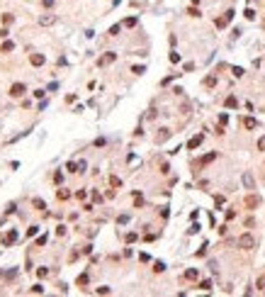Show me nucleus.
<instances>
[{"label":"nucleus","mask_w":265,"mask_h":297,"mask_svg":"<svg viewBox=\"0 0 265 297\" xmlns=\"http://www.w3.org/2000/svg\"><path fill=\"white\" fill-rule=\"evenodd\" d=\"M253 246H255V236H253V234H241V236H238V248L251 251Z\"/></svg>","instance_id":"f257e3e1"},{"label":"nucleus","mask_w":265,"mask_h":297,"mask_svg":"<svg viewBox=\"0 0 265 297\" xmlns=\"http://www.w3.org/2000/svg\"><path fill=\"white\" fill-rule=\"evenodd\" d=\"M231 20H234V10H226V12H224V17H219V20H217L214 25H217L219 29H224V27H226V25H229Z\"/></svg>","instance_id":"f03ea898"},{"label":"nucleus","mask_w":265,"mask_h":297,"mask_svg":"<svg viewBox=\"0 0 265 297\" xmlns=\"http://www.w3.org/2000/svg\"><path fill=\"white\" fill-rule=\"evenodd\" d=\"M25 93H27L25 83H12V85H10V95H12V98H22Z\"/></svg>","instance_id":"7ed1b4c3"},{"label":"nucleus","mask_w":265,"mask_h":297,"mask_svg":"<svg viewBox=\"0 0 265 297\" xmlns=\"http://www.w3.org/2000/svg\"><path fill=\"white\" fill-rule=\"evenodd\" d=\"M115 59H117V54H115V51H107L105 56H100V59H98V66H107V63H112Z\"/></svg>","instance_id":"20e7f679"},{"label":"nucleus","mask_w":265,"mask_h":297,"mask_svg":"<svg viewBox=\"0 0 265 297\" xmlns=\"http://www.w3.org/2000/svg\"><path fill=\"white\" fill-rule=\"evenodd\" d=\"M260 205V197L258 195H248V197H246V207H248V210H255Z\"/></svg>","instance_id":"39448f33"},{"label":"nucleus","mask_w":265,"mask_h":297,"mask_svg":"<svg viewBox=\"0 0 265 297\" xmlns=\"http://www.w3.org/2000/svg\"><path fill=\"white\" fill-rule=\"evenodd\" d=\"M29 63H32V66H42V63H44V54H32V56H29Z\"/></svg>","instance_id":"423d86ee"},{"label":"nucleus","mask_w":265,"mask_h":297,"mask_svg":"<svg viewBox=\"0 0 265 297\" xmlns=\"http://www.w3.org/2000/svg\"><path fill=\"white\" fill-rule=\"evenodd\" d=\"M243 185H246L248 190H253V188H255V180H253V175H251V173H243Z\"/></svg>","instance_id":"0eeeda50"},{"label":"nucleus","mask_w":265,"mask_h":297,"mask_svg":"<svg viewBox=\"0 0 265 297\" xmlns=\"http://www.w3.org/2000/svg\"><path fill=\"white\" fill-rule=\"evenodd\" d=\"M202 139H204V137H202V134H197V137H192V139H190V141H187V148H197V146H199V144H202Z\"/></svg>","instance_id":"6e6552de"},{"label":"nucleus","mask_w":265,"mask_h":297,"mask_svg":"<svg viewBox=\"0 0 265 297\" xmlns=\"http://www.w3.org/2000/svg\"><path fill=\"white\" fill-rule=\"evenodd\" d=\"M56 22V17L54 15H44V17H39V25H44V27H49V25H54Z\"/></svg>","instance_id":"1a4fd4ad"},{"label":"nucleus","mask_w":265,"mask_h":297,"mask_svg":"<svg viewBox=\"0 0 265 297\" xmlns=\"http://www.w3.org/2000/svg\"><path fill=\"white\" fill-rule=\"evenodd\" d=\"M243 127H246V129H255V127H258V122H255L253 117H246V119H243Z\"/></svg>","instance_id":"9d476101"},{"label":"nucleus","mask_w":265,"mask_h":297,"mask_svg":"<svg viewBox=\"0 0 265 297\" xmlns=\"http://www.w3.org/2000/svg\"><path fill=\"white\" fill-rule=\"evenodd\" d=\"M226 107H238V100H236V95H229V98H226Z\"/></svg>","instance_id":"9b49d317"},{"label":"nucleus","mask_w":265,"mask_h":297,"mask_svg":"<svg viewBox=\"0 0 265 297\" xmlns=\"http://www.w3.org/2000/svg\"><path fill=\"white\" fill-rule=\"evenodd\" d=\"M197 275H199V273H197L195 268H190V270H185V278H187V280H195Z\"/></svg>","instance_id":"f8f14e48"},{"label":"nucleus","mask_w":265,"mask_h":297,"mask_svg":"<svg viewBox=\"0 0 265 297\" xmlns=\"http://www.w3.org/2000/svg\"><path fill=\"white\" fill-rule=\"evenodd\" d=\"M136 239H139V234H136V231H129V234H127V244H134Z\"/></svg>","instance_id":"ddd939ff"},{"label":"nucleus","mask_w":265,"mask_h":297,"mask_svg":"<svg viewBox=\"0 0 265 297\" xmlns=\"http://www.w3.org/2000/svg\"><path fill=\"white\" fill-rule=\"evenodd\" d=\"M204 85H207V88H212V85H217V78H214V76H207V78H204Z\"/></svg>","instance_id":"4468645a"},{"label":"nucleus","mask_w":265,"mask_h":297,"mask_svg":"<svg viewBox=\"0 0 265 297\" xmlns=\"http://www.w3.org/2000/svg\"><path fill=\"white\" fill-rule=\"evenodd\" d=\"M214 158H217V151H212V154H207V156L202 158V166H204V163H209V161H214Z\"/></svg>","instance_id":"2eb2a0df"},{"label":"nucleus","mask_w":265,"mask_h":297,"mask_svg":"<svg viewBox=\"0 0 265 297\" xmlns=\"http://www.w3.org/2000/svg\"><path fill=\"white\" fill-rule=\"evenodd\" d=\"M56 197H59V200H68L71 193H68V190H59V193H56Z\"/></svg>","instance_id":"dca6fc26"},{"label":"nucleus","mask_w":265,"mask_h":297,"mask_svg":"<svg viewBox=\"0 0 265 297\" xmlns=\"http://www.w3.org/2000/svg\"><path fill=\"white\" fill-rule=\"evenodd\" d=\"M66 168H68L71 173H78V163H75V161H68V166H66Z\"/></svg>","instance_id":"f3484780"},{"label":"nucleus","mask_w":265,"mask_h":297,"mask_svg":"<svg viewBox=\"0 0 265 297\" xmlns=\"http://www.w3.org/2000/svg\"><path fill=\"white\" fill-rule=\"evenodd\" d=\"M0 49H3V51L7 54V51H12V49H15V44H12V42H3V46H0Z\"/></svg>","instance_id":"a211bd4d"},{"label":"nucleus","mask_w":265,"mask_h":297,"mask_svg":"<svg viewBox=\"0 0 265 297\" xmlns=\"http://www.w3.org/2000/svg\"><path fill=\"white\" fill-rule=\"evenodd\" d=\"M170 137V132H168V129H161V134H158V141H165Z\"/></svg>","instance_id":"6ab92c4d"},{"label":"nucleus","mask_w":265,"mask_h":297,"mask_svg":"<svg viewBox=\"0 0 265 297\" xmlns=\"http://www.w3.org/2000/svg\"><path fill=\"white\" fill-rule=\"evenodd\" d=\"M34 207L36 210H46V202L44 200H34Z\"/></svg>","instance_id":"aec40b11"},{"label":"nucleus","mask_w":265,"mask_h":297,"mask_svg":"<svg viewBox=\"0 0 265 297\" xmlns=\"http://www.w3.org/2000/svg\"><path fill=\"white\" fill-rule=\"evenodd\" d=\"M109 183H112V188H119V185H122V180H119L117 175H112V178H109Z\"/></svg>","instance_id":"412c9836"},{"label":"nucleus","mask_w":265,"mask_h":297,"mask_svg":"<svg viewBox=\"0 0 265 297\" xmlns=\"http://www.w3.org/2000/svg\"><path fill=\"white\" fill-rule=\"evenodd\" d=\"M75 283H78V285H88V275H85V273L78 275V280H75Z\"/></svg>","instance_id":"4be33fe9"},{"label":"nucleus","mask_w":265,"mask_h":297,"mask_svg":"<svg viewBox=\"0 0 265 297\" xmlns=\"http://www.w3.org/2000/svg\"><path fill=\"white\" fill-rule=\"evenodd\" d=\"M119 29H122L119 25H115V27H109V37H117V34H119Z\"/></svg>","instance_id":"5701e85b"},{"label":"nucleus","mask_w":265,"mask_h":297,"mask_svg":"<svg viewBox=\"0 0 265 297\" xmlns=\"http://www.w3.org/2000/svg\"><path fill=\"white\" fill-rule=\"evenodd\" d=\"M199 290H212V283H209V280H202V283H199Z\"/></svg>","instance_id":"b1692460"},{"label":"nucleus","mask_w":265,"mask_h":297,"mask_svg":"<svg viewBox=\"0 0 265 297\" xmlns=\"http://www.w3.org/2000/svg\"><path fill=\"white\" fill-rule=\"evenodd\" d=\"M170 61L178 63V61H180V54H178V51H170Z\"/></svg>","instance_id":"393cba45"},{"label":"nucleus","mask_w":265,"mask_h":297,"mask_svg":"<svg viewBox=\"0 0 265 297\" xmlns=\"http://www.w3.org/2000/svg\"><path fill=\"white\" fill-rule=\"evenodd\" d=\"M153 270H156V273H163V270H165V263H161V261H158V263L153 266Z\"/></svg>","instance_id":"a878e982"},{"label":"nucleus","mask_w":265,"mask_h":297,"mask_svg":"<svg viewBox=\"0 0 265 297\" xmlns=\"http://www.w3.org/2000/svg\"><path fill=\"white\" fill-rule=\"evenodd\" d=\"M36 231H39V227H29V229H27V236H34Z\"/></svg>","instance_id":"bb28decb"},{"label":"nucleus","mask_w":265,"mask_h":297,"mask_svg":"<svg viewBox=\"0 0 265 297\" xmlns=\"http://www.w3.org/2000/svg\"><path fill=\"white\" fill-rule=\"evenodd\" d=\"M15 239H17V231H10V234H7V244H12Z\"/></svg>","instance_id":"cd10ccee"},{"label":"nucleus","mask_w":265,"mask_h":297,"mask_svg":"<svg viewBox=\"0 0 265 297\" xmlns=\"http://www.w3.org/2000/svg\"><path fill=\"white\" fill-rule=\"evenodd\" d=\"M36 275H39V278H46V275H49V270H46V268H39V270H36Z\"/></svg>","instance_id":"c85d7f7f"},{"label":"nucleus","mask_w":265,"mask_h":297,"mask_svg":"<svg viewBox=\"0 0 265 297\" xmlns=\"http://www.w3.org/2000/svg\"><path fill=\"white\" fill-rule=\"evenodd\" d=\"M253 17H255V12L248 7V10H246V20H253Z\"/></svg>","instance_id":"c756f323"},{"label":"nucleus","mask_w":265,"mask_h":297,"mask_svg":"<svg viewBox=\"0 0 265 297\" xmlns=\"http://www.w3.org/2000/svg\"><path fill=\"white\" fill-rule=\"evenodd\" d=\"M124 25H127V27H134V25H136V17H129V20H127Z\"/></svg>","instance_id":"7c9ffc66"},{"label":"nucleus","mask_w":265,"mask_h":297,"mask_svg":"<svg viewBox=\"0 0 265 297\" xmlns=\"http://www.w3.org/2000/svg\"><path fill=\"white\" fill-rule=\"evenodd\" d=\"M234 76H236V78H241V76H243V68H238V66H236V68H234Z\"/></svg>","instance_id":"2f4dec72"},{"label":"nucleus","mask_w":265,"mask_h":297,"mask_svg":"<svg viewBox=\"0 0 265 297\" xmlns=\"http://www.w3.org/2000/svg\"><path fill=\"white\" fill-rule=\"evenodd\" d=\"M85 195H88L85 190H78V193H75V197H78V200H85Z\"/></svg>","instance_id":"473e14b6"},{"label":"nucleus","mask_w":265,"mask_h":297,"mask_svg":"<svg viewBox=\"0 0 265 297\" xmlns=\"http://www.w3.org/2000/svg\"><path fill=\"white\" fill-rule=\"evenodd\" d=\"M258 148H260V151H265V137H263V139L258 141Z\"/></svg>","instance_id":"72a5a7b5"},{"label":"nucleus","mask_w":265,"mask_h":297,"mask_svg":"<svg viewBox=\"0 0 265 297\" xmlns=\"http://www.w3.org/2000/svg\"><path fill=\"white\" fill-rule=\"evenodd\" d=\"M42 3H44V7H51V5H54V0H42Z\"/></svg>","instance_id":"f704fd0d"}]
</instances>
